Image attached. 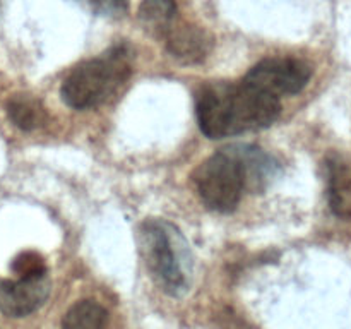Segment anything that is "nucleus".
<instances>
[{
  "label": "nucleus",
  "instance_id": "obj_6",
  "mask_svg": "<svg viewBox=\"0 0 351 329\" xmlns=\"http://www.w3.org/2000/svg\"><path fill=\"white\" fill-rule=\"evenodd\" d=\"M47 276L36 280L0 281V312L7 317H24L45 304L51 290Z\"/></svg>",
  "mask_w": 351,
  "mask_h": 329
},
{
  "label": "nucleus",
  "instance_id": "obj_12",
  "mask_svg": "<svg viewBox=\"0 0 351 329\" xmlns=\"http://www.w3.org/2000/svg\"><path fill=\"white\" fill-rule=\"evenodd\" d=\"M108 314L95 300H81L72 305L62 319L60 329H106Z\"/></svg>",
  "mask_w": 351,
  "mask_h": 329
},
{
  "label": "nucleus",
  "instance_id": "obj_3",
  "mask_svg": "<svg viewBox=\"0 0 351 329\" xmlns=\"http://www.w3.org/2000/svg\"><path fill=\"white\" fill-rule=\"evenodd\" d=\"M132 48L117 43L101 55L81 62L62 82L60 95L74 110L96 108L120 91L132 74Z\"/></svg>",
  "mask_w": 351,
  "mask_h": 329
},
{
  "label": "nucleus",
  "instance_id": "obj_15",
  "mask_svg": "<svg viewBox=\"0 0 351 329\" xmlns=\"http://www.w3.org/2000/svg\"><path fill=\"white\" fill-rule=\"evenodd\" d=\"M3 2H5V0H0V9H2V5H3Z\"/></svg>",
  "mask_w": 351,
  "mask_h": 329
},
{
  "label": "nucleus",
  "instance_id": "obj_14",
  "mask_svg": "<svg viewBox=\"0 0 351 329\" xmlns=\"http://www.w3.org/2000/svg\"><path fill=\"white\" fill-rule=\"evenodd\" d=\"M77 2L96 16L112 17V19L122 17L129 9L127 0H77Z\"/></svg>",
  "mask_w": 351,
  "mask_h": 329
},
{
  "label": "nucleus",
  "instance_id": "obj_9",
  "mask_svg": "<svg viewBox=\"0 0 351 329\" xmlns=\"http://www.w3.org/2000/svg\"><path fill=\"white\" fill-rule=\"evenodd\" d=\"M230 149L233 151L242 164L243 175H245V188L252 191H263L267 182L271 180L274 171V163L271 156H267L263 149L256 146H232Z\"/></svg>",
  "mask_w": 351,
  "mask_h": 329
},
{
  "label": "nucleus",
  "instance_id": "obj_13",
  "mask_svg": "<svg viewBox=\"0 0 351 329\" xmlns=\"http://www.w3.org/2000/svg\"><path fill=\"white\" fill-rule=\"evenodd\" d=\"M10 267L19 280H36V278L47 276V263H45L43 256L34 250L21 252L12 260Z\"/></svg>",
  "mask_w": 351,
  "mask_h": 329
},
{
  "label": "nucleus",
  "instance_id": "obj_8",
  "mask_svg": "<svg viewBox=\"0 0 351 329\" xmlns=\"http://www.w3.org/2000/svg\"><path fill=\"white\" fill-rule=\"evenodd\" d=\"M329 208L339 218H351V168L338 154L326 160Z\"/></svg>",
  "mask_w": 351,
  "mask_h": 329
},
{
  "label": "nucleus",
  "instance_id": "obj_1",
  "mask_svg": "<svg viewBox=\"0 0 351 329\" xmlns=\"http://www.w3.org/2000/svg\"><path fill=\"white\" fill-rule=\"evenodd\" d=\"M195 113L206 137L223 139L273 125L281 103L245 81L209 82L195 96Z\"/></svg>",
  "mask_w": 351,
  "mask_h": 329
},
{
  "label": "nucleus",
  "instance_id": "obj_5",
  "mask_svg": "<svg viewBox=\"0 0 351 329\" xmlns=\"http://www.w3.org/2000/svg\"><path fill=\"white\" fill-rule=\"evenodd\" d=\"M311 75L312 69L300 58L269 57L254 65L242 81L274 98H280L300 93L307 86Z\"/></svg>",
  "mask_w": 351,
  "mask_h": 329
},
{
  "label": "nucleus",
  "instance_id": "obj_4",
  "mask_svg": "<svg viewBox=\"0 0 351 329\" xmlns=\"http://www.w3.org/2000/svg\"><path fill=\"white\" fill-rule=\"evenodd\" d=\"M192 178L202 202L218 212H232L245 191L242 164L230 147L202 161Z\"/></svg>",
  "mask_w": 351,
  "mask_h": 329
},
{
  "label": "nucleus",
  "instance_id": "obj_10",
  "mask_svg": "<svg viewBox=\"0 0 351 329\" xmlns=\"http://www.w3.org/2000/svg\"><path fill=\"white\" fill-rule=\"evenodd\" d=\"M175 0H143L139 5V21L144 29L161 40L178 19Z\"/></svg>",
  "mask_w": 351,
  "mask_h": 329
},
{
  "label": "nucleus",
  "instance_id": "obj_11",
  "mask_svg": "<svg viewBox=\"0 0 351 329\" xmlns=\"http://www.w3.org/2000/svg\"><path fill=\"white\" fill-rule=\"evenodd\" d=\"M7 115L21 130H36L48 122V115L40 99L29 95H14L7 99Z\"/></svg>",
  "mask_w": 351,
  "mask_h": 329
},
{
  "label": "nucleus",
  "instance_id": "obj_7",
  "mask_svg": "<svg viewBox=\"0 0 351 329\" xmlns=\"http://www.w3.org/2000/svg\"><path fill=\"white\" fill-rule=\"evenodd\" d=\"M161 40L165 48L182 64H201L213 50V38L202 27L178 17Z\"/></svg>",
  "mask_w": 351,
  "mask_h": 329
},
{
  "label": "nucleus",
  "instance_id": "obj_2",
  "mask_svg": "<svg viewBox=\"0 0 351 329\" xmlns=\"http://www.w3.org/2000/svg\"><path fill=\"white\" fill-rule=\"evenodd\" d=\"M141 254L154 283L170 297L191 290L194 257L184 233L168 219L151 218L139 228Z\"/></svg>",
  "mask_w": 351,
  "mask_h": 329
}]
</instances>
